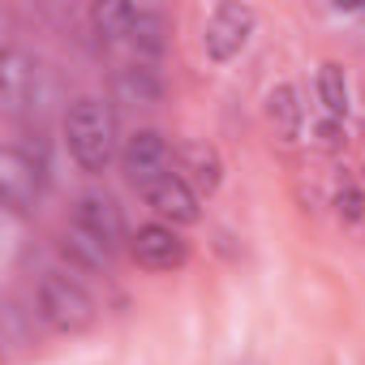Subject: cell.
<instances>
[{
	"label": "cell",
	"instance_id": "obj_1",
	"mask_svg": "<svg viewBox=\"0 0 365 365\" xmlns=\"http://www.w3.org/2000/svg\"><path fill=\"white\" fill-rule=\"evenodd\" d=\"M69 155L86 172H103L116 159V116L103 99H78L65 116Z\"/></svg>",
	"mask_w": 365,
	"mask_h": 365
},
{
	"label": "cell",
	"instance_id": "obj_2",
	"mask_svg": "<svg viewBox=\"0 0 365 365\" xmlns=\"http://www.w3.org/2000/svg\"><path fill=\"white\" fill-rule=\"evenodd\" d=\"M39 314H43L48 327H56L65 335H78L95 322V297L78 279H69L61 271H48L39 279Z\"/></svg>",
	"mask_w": 365,
	"mask_h": 365
},
{
	"label": "cell",
	"instance_id": "obj_3",
	"mask_svg": "<svg viewBox=\"0 0 365 365\" xmlns=\"http://www.w3.org/2000/svg\"><path fill=\"white\" fill-rule=\"evenodd\" d=\"M43 150H26V146H5V155H0V194H5V202L14 211H31L43 194Z\"/></svg>",
	"mask_w": 365,
	"mask_h": 365
},
{
	"label": "cell",
	"instance_id": "obj_4",
	"mask_svg": "<svg viewBox=\"0 0 365 365\" xmlns=\"http://www.w3.org/2000/svg\"><path fill=\"white\" fill-rule=\"evenodd\" d=\"M120 168H125V176H129V185H138V190L146 194L150 185H159L163 176H172V150H168V142H163L155 129H142V133H133V138L125 142Z\"/></svg>",
	"mask_w": 365,
	"mask_h": 365
},
{
	"label": "cell",
	"instance_id": "obj_5",
	"mask_svg": "<svg viewBox=\"0 0 365 365\" xmlns=\"http://www.w3.org/2000/svg\"><path fill=\"white\" fill-rule=\"evenodd\" d=\"M129 254H133V262L146 267V271H176V267H185V258H190L185 241H180L168 224H146V228H138Z\"/></svg>",
	"mask_w": 365,
	"mask_h": 365
},
{
	"label": "cell",
	"instance_id": "obj_6",
	"mask_svg": "<svg viewBox=\"0 0 365 365\" xmlns=\"http://www.w3.org/2000/svg\"><path fill=\"white\" fill-rule=\"evenodd\" d=\"M254 35V14L245 5H220L207 22V56L211 61H232Z\"/></svg>",
	"mask_w": 365,
	"mask_h": 365
},
{
	"label": "cell",
	"instance_id": "obj_7",
	"mask_svg": "<svg viewBox=\"0 0 365 365\" xmlns=\"http://www.w3.org/2000/svg\"><path fill=\"white\" fill-rule=\"evenodd\" d=\"M73 228L95 237L108 254L125 241V220H120V207L108 198V194H82L78 207H73Z\"/></svg>",
	"mask_w": 365,
	"mask_h": 365
},
{
	"label": "cell",
	"instance_id": "obj_8",
	"mask_svg": "<svg viewBox=\"0 0 365 365\" xmlns=\"http://www.w3.org/2000/svg\"><path fill=\"white\" fill-rule=\"evenodd\" d=\"M146 202H150V211L159 220H168V228H190V224H198V194L176 172L146 190Z\"/></svg>",
	"mask_w": 365,
	"mask_h": 365
},
{
	"label": "cell",
	"instance_id": "obj_9",
	"mask_svg": "<svg viewBox=\"0 0 365 365\" xmlns=\"http://www.w3.org/2000/svg\"><path fill=\"white\" fill-rule=\"evenodd\" d=\"M112 91H116V99H120V103L150 108V103H159V95H163V82H159L155 65H146V61H129L125 69H116V78H112Z\"/></svg>",
	"mask_w": 365,
	"mask_h": 365
},
{
	"label": "cell",
	"instance_id": "obj_10",
	"mask_svg": "<svg viewBox=\"0 0 365 365\" xmlns=\"http://www.w3.org/2000/svg\"><path fill=\"white\" fill-rule=\"evenodd\" d=\"M220 155L211 150V146H202V142H185L180 146V180L194 190V194H215L220 190Z\"/></svg>",
	"mask_w": 365,
	"mask_h": 365
},
{
	"label": "cell",
	"instance_id": "obj_11",
	"mask_svg": "<svg viewBox=\"0 0 365 365\" xmlns=\"http://www.w3.org/2000/svg\"><path fill=\"white\" fill-rule=\"evenodd\" d=\"M35 65L22 56V52H5V65H0V95H5V108L9 112H22L35 95Z\"/></svg>",
	"mask_w": 365,
	"mask_h": 365
},
{
	"label": "cell",
	"instance_id": "obj_12",
	"mask_svg": "<svg viewBox=\"0 0 365 365\" xmlns=\"http://www.w3.org/2000/svg\"><path fill=\"white\" fill-rule=\"evenodd\" d=\"M138 22L133 5H95V31L108 43H129V31Z\"/></svg>",
	"mask_w": 365,
	"mask_h": 365
},
{
	"label": "cell",
	"instance_id": "obj_13",
	"mask_svg": "<svg viewBox=\"0 0 365 365\" xmlns=\"http://www.w3.org/2000/svg\"><path fill=\"white\" fill-rule=\"evenodd\" d=\"M318 99H322V112L331 120H339L348 112V78L339 65H322L318 69Z\"/></svg>",
	"mask_w": 365,
	"mask_h": 365
},
{
	"label": "cell",
	"instance_id": "obj_14",
	"mask_svg": "<svg viewBox=\"0 0 365 365\" xmlns=\"http://www.w3.org/2000/svg\"><path fill=\"white\" fill-rule=\"evenodd\" d=\"M65 254H69L73 262H82V267H95V271H99V267H108V258H112L95 237H86V232H78V228H69V232H65Z\"/></svg>",
	"mask_w": 365,
	"mask_h": 365
},
{
	"label": "cell",
	"instance_id": "obj_15",
	"mask_svg": "<svg viewBox=\"0 0 365 365\" xmlns=\"http://www.w3.org/2000/svg\"><path fill=\"white\" fill-rule=\"evenodd\" d=\"M271 120L279 125V133L284 138H297V120H301V112H297V95H292V86H279V91H271Z\"/></svg>",
	"mask_w": 365,
	"mask_h": 365
},
{
	"label": "cell",
	"instance_id": "obj_16",
	"mask_svg": "<svg viewBox=\"0 0 365 365\" xmlns=\"http://www.w3.org/2000/svg\"><path fill=\"white\" fill-rule=\"evenodd\" d=\"M361 211H365V198H361L356 190H339V215L361 220Z\"/></svg>",
	"mask_w": 365,
	"mask_h": 365
}]
</instances>
